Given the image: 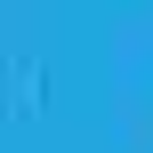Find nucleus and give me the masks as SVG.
Segmentation results:
<instances>
[]
</instances>
